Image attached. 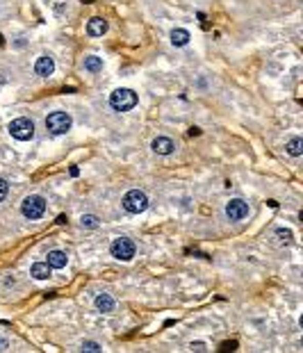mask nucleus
I'll return each mask as SVG.
<instances>
[{"label": "nucleus", "instance_id": "1", "mask_svg": "<svg viewBox=\"0 0 303 353\" xmlns=\"http://www.w3.org/2000/svg\"><path fill=\"white\" fill-rule=\"evenodd\" d=\"M137 103H139V98L133 89H117V92L110 94V107L114 112H130Z\"/></svg>", "mask_w": 303, "mask_h": 353}, {"label": "nucleus", "instance_id": "2", "mask_svg": "<svg viewBox=\"0 0 303 353\" xmlns=\"http://www.w3.org/2000/svg\"><path fill=\"white\" fill-rule=\"evenodd\" d=\"M71 125H73V119H71L69 112H62V109H57V112H50L46 117V130L50 135H67L71 130Z\"/></svg>", "mask_w": 303, "mask_h": 353}, {"label": "nucleus", "instance_id": "3", "mask_svg": "<svg viewBox=\"0 0 303 353\" xmlns=\"http://www.w3.org/2000/svg\"><path fill=\"white\" fill-rule=\"evenodd\" d=\"M21 212L25 219L30 221H37L46 214V198L39 194H32V196H25L23 203H21Z\"/></svg>", "mask_w": 303, "mask_h": 353}, {"label": "nucleus", "instance_id": "4", "mask_svg": "<svg viewBox=\"0 0 303 353\" xmlns=\"http://www.w3.org/2000/svg\"><path fill=\"white\" fill-rule=\"evenodd\" d=\"M121 205H123V210L130 212V214H141V212L148 210V196H146L141 189H130L128 194L123 196Z\"/></svg>", "mask_w": 303, "mask_h": 353}, {"label": "nucleus", "instance_id": "5", "mask_svg": "<svg viewBox=\"0 0 303 353\" xmlns=\"http://www.w3.org/2000/svg\"><path fill=\"white\" fill-rule=\"evenodd\" d=\"M110 253H112V258H117V260L130 262L135 258V253H137V246H135V241L128 239V237H117V239L110 244Z\"/></svg>", "mask_w": 303, "mask_h": 353}, {"label": "nucleus", "instance_id": "6", "mask_svg": "<svg viewBox=\"0 0 303 353\" xmlns=\"http://www.w3.org/2000/svg\"><path fill=\"white\" fill-rule=\"evenodd\" d=\"M7 130H9V135H12L14 139H18V141H30L34 137V123L28 117L14 119L12 123L7 125Z\"/></svg>", "mask_w": 303, "mask_h": 353}, {"label": "nucleus", "instance_id": "7", "mask_svg": "<svg viewBox=\"0 0 303 353\" xmlns=\"http://www.w3.org/2000/svg\"><path fill=\"white\" fill-rule=\"evenodd\" d=\"M249 214H251V208H249L246 201L230 198L228 203H226V219H228V221H242V219H246Z\"/></svg>", "mask_w": 303, "mask_h": 353}, {"label": "nucleus", "instance_id": "8", "mask_svg": "<svg viewBox=\"0 0 303 353\" xmlns=\"http://www.w3.org/2000/svg\"><path fill=\"white\" fill-rule=\"evenodd\" d=\"M34 73L41 75V78H50L55 73V59L50 55H41V57L34 62Z\"/></svg>", "mask_w": 303, "mask_h": 353}, {"label": "nucleus", "instance_id": "9", "mask_svg": "<svg viewBox=\"0 0 303 353\" xmlns=\"http://www.w3.org/2000/svg\"><path fill=\"white\" fill-rule=\"evenodd\" d=\"M150 148H153V153H158V155H171L176 150V144H174V139H169V137H155L150 141Z\"/></svg>", "mask_w": 303, "mask_h": 353}, {"label": "nucleus", "instance_id": "10", "mask_svg": "<svg viewBox=\"0 0 303 353\" xmlns=\"http://www.w3.org/2000/svg\"><path fill=\"white\" fill-rule=\"evenodd\" d=\"M107 32V21L100 16H94L92 21L87 23V34L89 37H103V34Z\"/></svg>", "mask_w": 303, "mask_h": 353}, {"label": "nucleus", "instance_id": "11", "mask_svg": "<svg viewBox=\"0 0 303 353\" xmlns=\"http://www.w3.org/2000/svg\"><path fill=\"white\" fill-rule=\"evenodd\" d=\"M50 274H53V269H50L48 262H34V264L30 267V276L37 280H48Z\"/></svg>", "mask_w": 303, "mask_h": 353}, {"label": "nucleus", "instance_id": "12", "mask_svg": "<svg viewBox=\"0 0 303 353\" xmlns=\"http://www.w3.org/2000/svg\"><path fill=\"white\" fill-rule=\"evenodd\" d=\"M46 262L50 264V269H64L69 264V255L64 251H50Z\"/></svg>", "mask_w": 303, "mask_h": 353}, {"label": "nucleus", "instance_id": "13", "mask_svg": "<svg viewBox=\"0 0 303 353\" xmlns=\"http://www.w3.org/2000/svg\"><path fill=\"white\" fill-rule=\"evenodd\" d=\"M94 305L98 312H112L114 307H117V301H114L110 294H98L94 299Z\"/></svg>", "mask_w": 303, "mask_h": 353}, {"label": "nucleus", "instance_id": "14", "mask_svg": "<svg viewBox=\"0 0 303 353\" xmlns=\"http://www.w3.org/2000/svg\"><path fill=\"white\" fill-rule=\"evenodd\" d=\"M171 43H174L176 48H183V46H187L189 43V39H191V34L187 32V30H183V28H176V30H171Z\"/></svg>", "mask_w": 303, "mask_h": 353}, {"label": "nucleus", "instance_id": "15", "mask_svg": "<svg viewBox=\"0 0 303 353\" xmlns=\"http://www.w3.org/2000/svg\"><path fill=\"white\" fill-rule=\"evenodd\" d=\"M84 71H89V73H100V71H103V57H98V55H87V57H84Z\"/></svg>", "mask_w": 303, "mask_h": 353}, {"label": "nucleus", "instance_id": "16", "mask_svg": "<svg viewBox=\"0 0 303 353\" xmlns=\"http://www.w3.org/2000/svg\"><path fill=\"white\" fill-rule=\"evenodd\" d=\"M285 150H287V155H292V158H301L303 155V139L301 137H292L290 141H287Z\"/></svg>", "mask_w": 303, "mask_h": 353}, {"label": "nucleus", "instance_id": "17", "mask_svg": "<svg viewBox=\"0 0 303 353\" xmlns=\"http://www.w3.org/2000/svg\"><path fill=\"white\" fill-rule=\"evenodd\" d=\"M80 224H82V228L94 230V228H98V226H100V219L96 214H82V216H80Z\"/></svg>", "mask_w": 303, "mask_h": 353}, {"label": "nucleus", "instance_id": "18", "mask_svg": "<svg viewBox=\"0 0 303 353\" xmlns=\"http://www.w3.org/2000/svg\"><path fill=\"white\" fill-rule=\"evenodd\" d=\"M276 237H278L283 244H292V233L287 228H278L276 230Z\"/></svg>", "mask_w": 303, "mask_h": 353}, {"label": "nucleus", "instance_id": "19", "mask_svg": "<svg viewBox=\"0 0 303 353\" xmlns=\"http://www.w3.org/2000/svg\"><path fill=\"white\" fill-rule=\"evenodd\" d=\"M80 351H87V353H100L103 349H100L98 342H82V349Z\"/></svg>", "mask_w": 303, "mask_h": 353}, {"label": "nucleus", "instance_id": "20", "mask_svg": "<svg viewBox=\"0 0 303 353\" xmlns=\"http://www.w3.org/2000/svg\"><path fill=\"white\" fill-rule=\"evenodd\" d=\"M7 194H9V185H7V180L0 178V203H3V201L7 198Z\"/></svg>", "mask_w": 303, "mask_h": 353}, {"label": "nucleus", "instance_id": "21", "mask_svg": "<svg viewBox=\"0 0 303 353\" xmlns=\"http://www.w3.org/2000/svg\"><path fill=\"white\" fill-rule=\"evenodd\" d=\"M189 349H191V351H199V353L208 351V349H205V344H203V342H191V344H189Z\"/></svg>", "mask_w": 303, "mask_h": 353}, {"label": "nucleus", "instance_id": "22", "mask_svg": "<svg viewBox=\"0 0 303 353\" xmlns=\"http://www.w3.org/2000/svg\"><path fill=\"white\" fill-rule=\"evenodd\" d=\"M235 342H226V344H221V351H233L235 349Z\"/></svg>", "mask_w": 303, "mask_h": 353}, {"label": "nucleus", "instance_id": "23", "mask_svg": "<svg viewBox=\"0 0 303 353\" xmlns=\"http://www.w3.org/2000/svg\"><path fill=\"white\" fill-rule=\"evenodd\" d=\"M9 349V342L7 340H3V337H0V351H7Z\"/></svg>", "mask_w": 303, "mask_h": 353}]
</instances>
